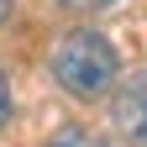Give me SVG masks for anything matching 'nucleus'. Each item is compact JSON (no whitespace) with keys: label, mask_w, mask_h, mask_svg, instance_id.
<instances>
[{"label":"nucleus","mask_w":147,"mask_h":147,"mask_svg":"<svg viewBox=\"0 0 147 147\" xmlns=\"http://www.w3.org/2000/svg\"><path fill=\"white\" fill-rule=\"evenodd\" d=\"M116 74H121V58H116V47H110L100 32H68L63 42L53 47V79H58L68 95H79V100L105 95V89L116 84Z\"/></svg>","instance_id":"nucleus-1"},{"label":"nucleus","mask_w":147,"mask_h":147,"mask_svg":"<svg viewBox=\"0 0 147 147\" xmlns=\"http://www.w3.org/2000/svg\"><path fill=\"white\" fill-rule=\"evenodd\" d=\"M110 116H116V131L131 142V147H147V68L131 74V79L116 89Z\"/></svg>","instance_id":"nucleus-2"},{"label":"nucleus","mask_w":147,"mask_h":147,"mask_svg":"<svg viewBox=\"0 0 147 147\" xmlns=\"http://www.w3.org/2000/svg\"><path fill=\"white\" fill-rule=\"evenodd\" d=\"M47 147H116V142H105L100 131H89V126H63V131H53Z\"/></svg>","instance_id":"nucleus-3"},{"label":"nucleus","mask_w":147,"mask_h":147,"mask_svg":"<svg viewBox=\"0 0 147 147\" xmlns=\"http://www.w3.org/2000/svg\"><path fill=\"white\" fill-rule=\"evenodd\" d=\"M11 110H16V105H11V79H5V74H0V126L11 121Z\"/></svg>","instance_id":"nucleus-4"},{"label":"nucleus","mask_w":147,"mask_h":147,"mask_svg":"<svg viewBox=\"0 0 147 147\" xmlns=\"http://www.w3.org/2000/svg\"><path fill=\"white\" fill-rule=\"evenodd\" d=\"M68 11H105V5H116V0H63Z\"/></svg>","instance_id":"nucleus-5"},{"label":"nucleus","mask_w":147,"mask_h":147,"mask_svg":"<svg viewBox=\"0 0 147 147\" xmlns=\"http://www.w3.org/2000/svg\"><path fill=\"white\" fill-rule=\"evenodd\" d=\"M5 16H11V0H0V26H5Z\"/></svg>","instance_id":"nucleus-6"}]
</instances>
